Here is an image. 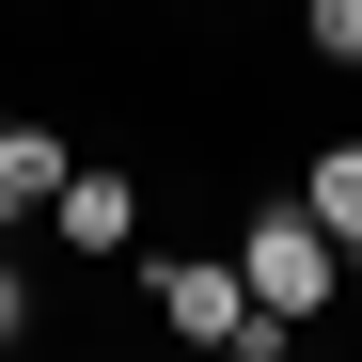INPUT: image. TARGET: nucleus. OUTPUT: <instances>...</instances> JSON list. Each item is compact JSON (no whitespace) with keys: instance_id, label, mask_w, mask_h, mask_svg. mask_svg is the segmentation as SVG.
Here are the masks:
<instances>
[{"instance_id":"obj_9","label":"nucleus","mask_w":362,"mask_h":362,"mask_svg":"<svg viewBox=\"0 0 362 362\" xmlns=\"http://www.w3.org/2000/svg\"><path fill=\"white\" fill-rule=\"evenodd\" d=\"M0 362H32V346H0Z\"/></svg>"},{"instance_id":"obj_3","label":"nucleus","mask_w":362,"mask_h":362,"mask_svg":"<svg viewBox=\"0 0 362 362\" xmlns=\"http://www.w3.org/2000/svg\"><path fill=\"white\" fill-rule=\"evenodd\" d=\"M47 236H64L79 268H127V236H142V173H110V158H79L64 189H47Z\"/></svg>"},{"instance_id":"obj_7","label":"nucleus","mask_w":362,"mask_h":362,"mask_svg":"<svg viewBox=\"0 0 362 362\" xmlns=\"http://www.w3.org/2000/svg\"><path fill=\"white\" fill-rule=\"evenodd\" d=\"M205 362H284V331H236V346H205Z\"/></svg>"},{"instance_id":"obj_1","label":"nucleus","mask_w":362,"mask_h":362,"mask_svg":"<svg viewBox=\"0 0 362 362\" xmlns=\"http://www.w3.org/2000/svg\"><path fill=\"white\" fill-rule=\"evenodd\" d=\"M236 284H252V331H315L331 299H346V252L299 205H252V236H236Z\"/></svg>"},{"instance_id":"obj_4","label":"nucleus","mask_w":362,"mask_h":362,"mask_svg":"<svg viewBox=\"0 0 362 362\" xmlns=\"http://www.w3.org/2000/svg\"><path fill=\"white\" fill-rule=\"evenodd\" d=\"M299 221H315L331 252H362V142H315V158H299Z\"/></svg>"},{"instance_id":"obj_8","label":"nucleus","mask_w":362,"mask_h":362,"mask_svg":"<svg viewBox=\"0 0 362 362\" xmlns=\"http://www.w3.org/2000/svg\"><path fill=\"white\" fill-rule=\"evenodd\" d=\"M16 221H32V205H0V252H16Z\"/></svg>"},{"instance_id":"obj_6","label":"nucleus","mask_w":362,"mask_h":362,"mask_svg":"<svg viewBox=\"0 0 362 362\" xmlns=\"http://www.w3.org/2000/svg\"><path fill=\"white\" fill-rule=\"evenodd\" d=\"M0 346H32V268L0 252Z\"/></svg>"},{"instance_id":"obj_5","label":"nucleus","mask_w":362,"mask_h":362,"mask_svg":"<svg viewBox=\"0 0 362 362\" xmlns=\"http://www.w3.org/2000/svg\"><path fill=\"white\" fill-rule=\"evenodd\" d=\"M299 32H315V64H346V79H362V0H299Z\"/></svg>"},{"instance_id":"obj_2","label":"nucleus","mask_w":362,"mask_h":362,"mask_svg":"<svg viewBox=\"0 0 362 362\" xmlns=\"http://www.w3.org/2000/svg\"><path fill=\"white\" fill-rule=\"evenodd\" d=\"M142 284H158V331H173V346H236V331H252V284H236V252H158Z\"/></svg>"},{"instance_id":"obj_10","label":"nucleus","mask_w":362,"mask_h":362,"mask_svg":"<svg viewBox=\"0 0 362 362\" xmlns=\"http://www.w3.org/2000/svg\"><path fill=\"white\" fill-rule=\"evenodd\" d=\"M0 205H16V189H0Z\"/></svg>"}]
</instances>
